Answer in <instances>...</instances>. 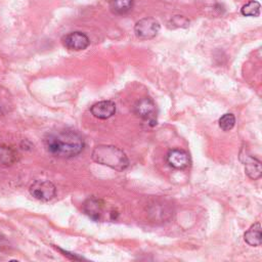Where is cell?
Segmentation results:
<instances>
[{
	"label": "cell",
	"mask_w": 262,
	"mask_h": 262,
	"mask_svg": "<svg viewBox=\"0 0 262 262\" xmlns=\"http://www.w3.org/2000/svg\"><path fill=\"white\" fill-rule=\"evenodd\" d=\"M47 151L59 158H72L84 148L82 137L74 131H58L48 134L44 141Z\"/></svg>",
	"instance_id": "6da1fadb"
},
{
	"label": "cell",
	"mask_w": 262,
	"mask_h": 262,
	"mask_svg": "<svg viewBox=\"0 0 262 262\" xmlns=\"http://www.w3.org/2000/svg\"><path fill=\"white\" fill-rule=\"evenodd\" d=\"M92 160L98 164L117 171H123L129 166V160L126 154L118 146L111 145L95 146L92 152Z\"/></svg>",
	"instance_id": "7a4b0ae2"
},
{
	"label": "cell",
	"mask_w": 262,
	"mask_h": 262,
	"mask_svg": "<svg viewBox=\"0 0 262 262\" xmlns=\"http://www.w3.org/2000/svg\"><path fill=\"white\" fill-rule=\"evenodd\" d=\"M134 32L140 39H153L160 32V24L153 18H146L135 24Z\"/></svg>",
	"instance_id": "3957f363"
},
{
	"label": "cell",
	"mask_w": 262,
	"mask_h": 262,
	"mask_svg": "<svg viewBox=\"0 0 262 262\" xmlns=\"http://www.w3.org/2000/svg\"><path fill=\"white\" fill-rule=\"evenodd\" d=\"M134 113L145 121H147L152 126L157 124L156 105L152 98L143 97L134 105Z\"/></svg>",
	"instance_id": "277c9868"
},
{
	"label": "cell",
	"mask_w": 262,
	"mask_h": 262,
	"mask_svg": "<svg viewBox=\"0 0 262 262\" xmlns=\"http://www.w3.org/2000/svg\"><path fill=\"white\" fill-rule=\"evenodd\" d=\"M30 194L37 200L47 202L53 200L57 194V189L53 182L47 180H36L30 186Z\"/></svg>",
	"instance_id": "5b68a950"
},
{
	"label": "cell",
	"mask_w": 262,
	"mask_h": 262,
	"mask_svg": "<svg viewBox=\"0 0 262 262\" xmlns=\"http://www.w3.org/2000/svg\"><path fill=\"white\" fill-rule=\"evenodd\" d=\"M63 43L66 48L74 52L84 51L90 44V40L87 35L81 32H72L63 38Z\"/></svg>",
	"instance_id": "8992f818"
},
{
	"label": "cell",
	"mask_w": 262,
	"mask_h": 262,
	"mask_svg": "<svg viewBox=\"0 0 262 262\" xmlns=\"http://www.w3.org/2000/svg\"><path fill=\"white\" fill-rule=\"evenodd\" d=\"M168 164L175 169H185L191 164V157L183 149H170L167 154Z\"/></svg>",
	"instance_id": "52a82bcc"
},
{
	"label": "cell",
	"mask_w": 262,
	"mask_h": 262,
	"mask_svg": "<svg viewBox=\"0 0 262 262\" xmlns=\"http://www.w3.org/2000/svg\"><path fill=\"white\" fill-rule=\"evenodd\" d=\"M241 161L245 165V171L249 177L254 180L261 177L262 170H261V162L259 160L250 155H248L245 152L244 154L241 153Z\"/></svg>",
	"instance_id": "ba28073f"
},
{
	"label": "cell",
	"mask_w": 262,
	"mask_h": 262,
	"mask_svg": "<svg viewBox=\"0 0 262 262\" xmlns=\"http://www.w3.org/2000/svg\"><path fill=\"white\" fill-rule=\"evenodd\" d=\"M91 114L97 118L106 120L111 118L116 113V105L111 101H103L94 104L90 109Z\"/></svg>",
	"instance_id": "9c48e42d"
},
{
	"label": "cell",
	"mask_w": 262,
	"mask_h": 262,
	"mask_svg": "<svg viewBox=\"0 0 262 262\" xmlns=\"http://www.w3.org/2000/svg\"><path fill=\"white\" fill-rule=\"evenodd\" d=\"M84 210L86 214L89 217H91L94 220H98L101 218L104 210V203L103 201L95 198H91L87 200L86 203L84 204Z\"/></svg>",
	"instance_id": "30bf717a"
},
{
	"label": "cell",
	"mask_w": 262,
	"mask_h": 262,
	"mask_svg": "<svg viewBox=\"0 0 262 262\" xmlns=\"http://www.w3.org/2000/svg\"><path fill=\"white\" fill-rule=\"evenodd\" d=\"M245 242L252 247H259L261 246V226L257 222L249 229L244 234Z\"/></svg>",
	"instance_id": "8fae6325"
},
{
	"label": "cell",
	"mask_w": 262,
	"mask_h": 262,
	"mask_svg": "<svg viewBox=\"0 0 262 262\" xmlns=\"http://www.w3.org/2000/svg\"><path fill=\"white\" fill-rule=\"evenodd\" d=\"M133 7V0H110L112 12L118 16L126 15Z\"/></svg>",
	"instance_id": "7c38bea8"
},
{
	"label": "cell",
	"mask_w": 262,
	"mask_h": 262,
	"mask_svg": "<svg viewBox=\"0 0 262 262\" xmlns=\"http://www.w3.org/2000/svg\"><path fill=\"white\" fill-rule=\"evenodd\" d=\"M260 8L261 5L258 1L252 0V1L246 3L241 8V14L245 17H259L260 16Z\"/></svg>",
	"instance_id": "4fadbf2b"
},
{
	"label": "cell",
	"mask_w": 262,
	"mask_h": 262,
	"mask_svg": "<svg viewBox=\"0 0 262 262\" xmlns=\"http://www.w3.org/2000/svg\"><path fill=\"white\" fill-rule=\"evenodd\" d=\"M218 124H219V127L222 130L230 131L234 127L235 117L232 113H227V114H224L223 116H221V118L218 121Z\"/></svg>",
	"instance_id": "5bb4252c"
},
{
	"label": "cell",
	"mask_w": 262,
	"mask_h": 262,
	"mask_svg": "<svg viewBox=\"0 0 262 262\" xmlns=\"http://www.w3.org/2000/svg\"><path fill=\"white\" fill-rule=\"evenodd\" d=\"M17 160V153L9 147H0V162L3 164H11Z\"/></svg>",
	"instance_id": "9a60e30c"
}]
</instances>
